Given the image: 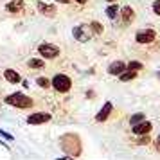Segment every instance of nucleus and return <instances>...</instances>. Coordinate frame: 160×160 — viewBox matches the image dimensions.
I'll list each match as a JSON object with an SVG mask.
<instances>
[{"instance_id": "obj_1", "label": "nucleus", "mask_w": 160, "mask_h": 160, "mask_svg": "<svg viewBox=\"0 0 160 160\" xmlns=\"http://www.w3.org/2000/svg\"><path fill=\"white\" fill-rule=\"evenodd\" d=\"M61 149L68 155V157H72V158H78L81 155V140L78 135H74V133H65L63 137H61Z\"/></svg>"}, {"instance_id": "obj_2", "label": "nucleus", "mask_w": 160, "mask_h": 160, "mask_svg": "<svg viewBox=\"0 0 160 160\" xmlns=\"http://www.w3.org/2000/svg\"><path fill=\"white\" fill-rule=\"evenodd\" d=\"M4 101H6V104H11V106H15V108H31V106H32V99H31L29 95L20 94V92L8 95Z\"/></svg>"}, {"instance_id": "obj_3", "label": "nucleus", "mask_w": 160, "mask_h": 160, "mask_svg": "<svg viewBox=\"0 0 160 160\" xmlns=\"http://www.w3.org/2000/svg\"><path fill=\"white\" fill-rule=\"evenodd\" d=\"M51 85H52V88H54L56 92L67 94V92L70 90V87H72V79H70L68 76H65V74H56V76L52 78Z\"/></svg>"}, {"instance_id": "obj_4", "label": "nucleus", "mask_w": 160, "mask_h": 160, "mask_svg": "<svg viewBox=\"0 0 160 160\" xmlns=\"http://www.w3.org/2000/svg\"><path fill=\"white\" fill-rule=\"evenodd\" d=\"M38 52H40V56L43 59H54L59 56V47L52 43H42L38 47Z\"/></svg>"}, {"instance_id": "obj_5", "label": "nucleus", "mask_w": 160, "mask_h": 160, "mask_svg": "<svg viewBox=\"0 0 160 160\" xmlns=\"http://www.w3.org/2000/svg\"><path fill=\"white\" fill-rule=\"evenodd\" d=\"M155 38H157V32L153 29H142L137 32L138 43H151V42H155Z\"/></svg>"}, {"instance_id": "obj_6", "label": "nucleus", "mask_w": 160, "mask_h": 160, "mask_svg": "<svg viewBox=\"0 0 160 160\" xmlns=\"http://www.w3.org/2000/svg\"><path fill=\"white\" fill-rule=\"evenodd\" d=\"M47 121H51V113H45V112H34L27 117V122L29 124H43Z\"/></svg>"}, {"instance_id": "obj_7", "label": "nucleus", "mask_w": 160, "mask_h": 160, "mask_svg": "<svg viewBox=\"0 0 160 160\" xmlns=\"http://www.w3.org/2000/svg\"><path fill=\"white\" fill-rule=\"evenodd\" d=\"M153 130V124L149 122V121H140V122H137V124H133V133L135 135H148L149 131Z\"/></svg>"}, {"instance_id": "obj_8", "label": "nucleus", "mask_w": 160, "mask_h": 160, "mask_svg": "<svg viewBox=\"0 0 160 160\" xmlns=\"http://www.w3.org/2000/svg\"><path fill=\"white\" fill-rule=\"evenodd\" d=\"M112 110H113V104H112V102H104V104H102V108L99 110V113L95 115V121H97V122H104V121L110 117Z\"/></svg>"}, {"instance_id": "obj_9", "label": "nucleus", "mask_w": 160, "mask_h": 160, "mask_svg": "<svg viewBox=\"0 0 160 160\" xmlns=\"http://www.w3.org/2000/svg\"><path fill=\"white\" fill-rule=\"evenodd\" d=\"M121 11V16H122V23L124 25H130L131 20H133V16H135V11L130 8V6H124L122 9H119Z\"/></svg>"}, {"instance_id": "obj_10", "label": "nucleus", "mask_w": 160, "mask_h": 160, "mask_svg": "<svg viewBox=\"0 0 160 160\" xmlns=\"http://www.w3.org/2000/svg\"><path fill=\"white\" fill-rule=\"evenodd\" d=\"M4 78H6V81L11 83V85H18V83H20V74L15 72L13 68H6V70H4Z\"/></svg>"}, {"instance_id": "obj_11", "label": "nucleus", "mask_w": 160, "mask_h": 160, "mask_svg": "<svg viewBox=\"0 0 160 160\" xmlns=\"http://www.w3.org/2000/svg\"><path fill=\"white\" fill-rule=\"evenodd\" d=\"M122 70H126V63L124 61H113L108 67V74H112V76H119Z\"/></svg>"}, {"instance_id": "obj_12", "label": "nucleus", "mask_w": 160, "mask_h": 160, "mask_svg": "<svg viewBox=\"0 0 160 160\" xmlns=\"http://www.w3.org/2000/svg\"><path fill=\"white\" fill-rule=\"evenodd\" d=\"M38 11H40L42 15H45V16H54L56 15V8H54V6H47V4H43V2H38Z\"/></svg>"}, {"instance_id": "obj_13", "label": "nucleus", "mask_w": 160, "mask_h": 160, "mask_svg": "<svg viewBox=\"0 0 160 160\" xmlns=\"http://www.w3.org/2000/svg\"><path fill=\"white\" fill-rule=\"evenodd\" d=\"M72 34H74V38H76V40H79V42H87L88 38H90L88 34H85V31H83V25H78V27H74Z\"/></svg>"}, {"instance_id": "obj_14", "label": "nucleus", "mask_w": 160, "mask_h": 160, "mask_svg": "<svg viewBox=\"0 0 160 160\" xmlns=\"http://www.w3.org/2000/svg\"><path fill=\"white\" fill-rule=\"evenodd\" d=\"M22 8H23V0H11L8 6H6V9H8L9 13H16V11H20Z\"/></svg>"}, {"instance_id": "obj_15", "label": "nucleus", "mask_w": 160, "mask_h": 160, "mask_svg": "<svg viewBox=\"0 0 160 160\" xmlns=\"http://www.w3.org/2000/svg\"><path fill=\"white\" fill-rule=\"evenodd\" d=\"M119 78H121V81H131L137 78V70H130V68H126V70H122V72L119 74Z\"/></svg>"}, {"instance_id": "obj_16", "label": "nucleus", "mask_w": 160, "mask_h": 160, "mask_svg": "<svg viewBox=\"0 0 160 160\" xmlns=\"http://www.w3.org/2000/svg\"><path fill=\"white\" fill-rule=\"evenodd\" d=\"M27 65L31 67V68H43L45 63H43V59H36V58H32L27 61Z\"/></svg>"}, {"instance_id": "obj_17", "label": "nucleus", "mask_w": 160, "mask_h": 160, "mask_svg": "<svg viewBox=\"0 0 160 160\" xmlns=\"http://www.w3.org/2000/svg\"><path fill=\"white\" fill-rule=\"evenodd\" d=\"M106 15H108V18H112V20H115L117 15H119V8H117L115 4H112L108 9H106Z\"/></svg>"}, {"instance_id": "obj_18", "label": "nucleus", "mask_w": 160, "mask_h": 160, "mask_svg": "<svg viewBox=\"0 0 160 160\" xmlns=\"http://www.w3.org/2000/svg\"><path fill=\"white\" fill-rule=\"evenodd\" d=\"M36 83H38V87H42V88H49L51 87V81L47 79V78H38Z\"/></svg>"}, {"instance_id": "obj_19", "label": "nucleus", "mask_w": 160, "mask_h": 160, "mask_svg": "<svg viewBox=\"0 0 160 160\" xmlns=\"http://www.w3.org/2000/svg\"><path fill=\"white\" fill-rule=\"evenodd\" d=\"M142 119H144V113H135V115H131V117H130V124L133 126V124L140 122Z\"/></svg>"}, {"instance_id": "obj_20", "label": "nucleus", "mask_w": 160, "mask_h": 160, "mask_svg": "<svg viewBox=\"0 0 160 160\" xmlns=\"http://www.w3.org/2000/svg\"><path fill=\"white\" fill-rule=\"evenodd\" d=\"M126 68H130V70H140L142 68V63L140 61H131V63L126 65Z\"/></svg>"}, {"instance_id": "obj_21", "label": "nucleus", "mask_w": 160, "mask_h": 160, "mask_svg": "<svg viewBox=\"0 0 160 160\" xmlns=\"http://www.w3.org/2000/svg\"><path fill=\"white\" fill-rule=\"evenodd\" d=\"M90 29L94 31V32H97V34L102 32V27H101V23H99V22H92V23H90Z\"/></svg>"}, {"instance_id": "obj_22", "label": "nucleus", "mask_w": 160, "mask_h": 160, "mask_svg": "<svg viewBox=\"0 0 160 160\" xmlns=\"http://www.w3.org/2000/svg\"><path fill=\"white\" fill-rule=\"evenodd\" d=\"M153 13L155 15H160V2L158 0H155V4H153Z\"/></svg>"}, {"instance_id": "obj_23", "label": "nucleus", "mask_w": 160, "mask_h": 160, "mask_svg": "<svg viewBox=\"0 0 160 160\" xmlns=\"http://www.w3.org/2000/svg\"><path fill=\"white\" fill-rule=\"evenodd\" d=\"M0 135H2V137H6L8 140H13V135H11V133H8V131H4V130H0Z\"/></svg>"}, {"instance_id": "obj_24", "label": "nucleus", "mask_w": 160, "mask_h": 160, "mask_svg": "<svg viewBox=\"0 0 160 160\" xmlns=\"http://www.w3.org/2000/svg\"><path fill=\"white\" fill-rule=\"evenodd\" d=\"M146 142H148V138H146V137H142L140 140H138V144H146Z\"/></svg>"}, {"instance_id": "obj_25", "label": "nucleus", "mask_w": 160, "mask_h": 160, "mask_svg": "<svg viewBox=\"0 0 160 160\" xmlns=\"http://www.w3.org/2000/svg\"><path fill=\"white\" fill-rule=\"evenodd\" d=\"M76 2H79V4H87L88 0H76Z\"/></svg>"}, {"instance_id": "obj_26", "label": "nucleus", "mask_w": 160, "mask_h": 160, "mask_svg": "<svg viewBox=\"0 0 160 160\" xmlns=\"http://www.w3.org/2000/svg\"><path fill=\"white\" fill-rule=\"evenodd\" d=\"M58 2H61V4H68L70 0H58Z\"/></svg>"}, {"instance_id": "obj_27", "label": "nucleus", "mask_w": 160, "mask_h": 160, "mask_svg": "<svg viewBox=\"0 0 160 160\" xmlns=\"http://www.w3.org/2000/svg\"><path fill=\"white\" fill-rule=\"evenodd\" d=\"M106 2H117V0H106Z\"/></svg>"}]
</instances>
